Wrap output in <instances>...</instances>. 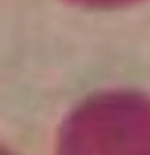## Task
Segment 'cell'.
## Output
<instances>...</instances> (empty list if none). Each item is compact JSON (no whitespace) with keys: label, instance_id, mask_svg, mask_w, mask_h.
Wrapping results in <instances>:
<instances>
[{"label":"cell","instance_id":"1","mask_svg":"<svg viewBox=\"0 0 150 155\" xmlns=\"http://www.w3.org/2000/svg\"><path fill=\"white\" fill-rule=\"evenodd\" d=\"M60 155H150V102L134 95L87 102L63 131Z\"/></svg>","mask_w":150,"mask_h":155}]
</instances>
